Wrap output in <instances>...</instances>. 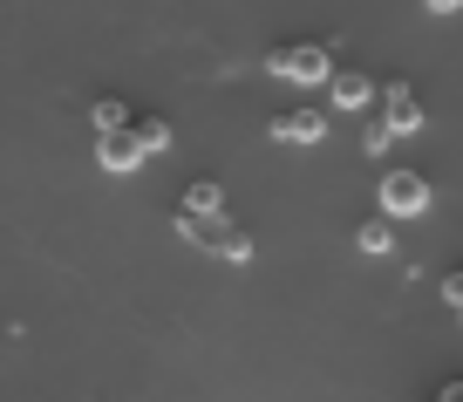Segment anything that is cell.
I'll return each mask as SVG.
<instances>
[{"label":"cell","mask_w":463,"mask_h":402,"mask_svg":"<svg viewBox=\"0 0 463 402\" xmlns=\"http://www.w3.org/2000/svg\"><path fill=\"white\" fill-rule=\"evenodd\" d=\"M375 205H382V218H422V212L436 205V191H430V177H422V171L395 164V171H382Z\"/></svg>","instance_id":"cell-1"},{"label":"cell","mask_w":463,"mask_h":402,"mask_svg":"<svg viewBox=\"0 0 463 402\" xmlns=\"http://www.w3.org/2000/svg\"><path fill=\"white\" fill-rule=\"evenodd\" d=\"M177 225H184L191 245H212L225 259H252V239L239 225H225V212H177Z\"/></svg>","instance_id":"cell-2"},{"label":"cell","mask_w":463,"mask_h":402,"mask_svg":"<svg viewBox=\"0 0 463 402\" xmlns=\"http://www.w3.org/2000/svg\"><path fill=\"white\" fill-rule=\"evenodd\" d=\"M273 75H287V82H334V55L320 42H293V48H279L273 55Z\"/></svg>","instance_id":"cell-3"},{"label":"cell","mask_w":463,"mask_h":402,"mask_svg":"<svg viewBox=\"0 0 463 402\" xmlns=\"http://www.w3.org/2000/svg\"><path fill=\"white\" fill-rule=\"evenodd\" d=\"M144 158H150V150H144V137H137V123L102 129V137H96V164H102V171H116V177H123V171H137Z\"/></svg>","instance_id":"cell-4"},{"label":"cell","mask_w":463,"mask_h":402,"mask_svg":"<svg viewBox=\"0 0 463 402\" xmlns=\"http://www.w3.org/2000/svg\"><path fill=\"white\" fill-rule=\"evenodd\" d=\"M382 123H389L395 137L422 129V102H416V89H409V82H389V89H382Z\"/></svg>","instance_id":"cell-5"},{"label":"cell","mask_w":463,"mask_h":402,"mask_svg":"<svg viewBox=\"0 0 463 402\" xmlns=\"http://www.w3.org/2000/svg\"><path fill=\"white\" fill-rule=\"evenodd\" d=\"M327 102H334V110H368V102H375V82H368L362 69H334Z\"/></svg>","instance_id":"cell-6"},{"label":"cell","mask_w":463,"mask_h":402,"mask_svg":"<svg viewBox=\"0 0 463 402\" xmlns=\"http://www.w3.org/2000/svg\"><path fill=\"white\" fill-rule=\"evenodd\" d=\"M273 137H287V144H320V137H327V116L320 110H287V116H273Z\"/></svg>","instance_id":"cell-7"},{"label":"cell","mask_w":463,"mask_h":402,"mask_svg":"<svg viewBox=\"0 0 463 402\" xmlns=\"http://www.w3.org/2000/svg\"><path fill=\"white\" fill-rule=\"evenodd\" d=\"M89 123H96V137H102V129H123V123H137V116H130V102H116V96H102L96 110H89Z\"/></svg>","instance_id":"cell-8"},{"label":"cell","mask_w":463,"mask_h":402,"mask_svg":"<svg viewBox=\"0 0 463 402\" xmlns=\"http://www.w3.org/2000/svg\"><path fill=\"white\" fill-rule=\"evenodd\" d=\"M184 212H225V191H218L212 177H198V185L184 191Z\"/></svg>","instance_id":"cell-9"},{"label":"cell","mask_w":463,"mask_h":402,"mask_svg":"<svg viewBox=\"0 0 463 402\" xmlns=\"http://www.w3.org/2000/svg\"><path fill=\"white\" fill-rule=\"evenodd\" d=\"M137 137H144V150H171V123L164 116H137Z\"/></svg>","instance_id":"cell-10"},{"label":"cell","mask_w":463,"mask_h":402,"mask_svg":"<svg viewBox=\"0 0 463 402\" xmlns=\"http://www.w3.org/2000/svg\"><path fill=\"white\" fill-rule=\"evenodd\" d=\"M389 144H395V129H389V123H382V116H375V123L362 129V150H368V158H382V150H389Z\"/></svg>","instance_id":"cell-11"},{"label":"cell","mask_w":463,"mask_h":402,"mask_svg":"<svg viewBox=\"0 0 463 402\" xmlns=\"http://www.w3.org/2000/svg\"><path fill=\"white\" fill-rule=\"evenodd\" d=\"M362 253H389V225H382V218H375V225H362Z\"/></svg>","instance_id":"cell-12"},{"label":"cell","mask_w":463,"mask_h":402,"mask_svg":"<svg viewBox=\"0 0 463 402\" xmlns=\"http://www.w3.org/2000/svg\"><path fill=\"white\" fill-rule=\"evenodd\" d=\"M443 301H449V307L463 314V273H449V280H443Z\"/></svg>","instance_id":"cell-13"},{"label":"cell","mask_w":463,"mask_h":402,"mask_svg":"<svg viewBox=\"0 0 463 402\" xmlns=\"http://www.w3.org/2000/svg\"><path fill=\"white\" fill-rule=\"evenodd\" d=\"M422 7H430V14H457L463 0H422Z\"/></svg>","instance_id":"cell-14"},{"label":"cell","mask_w":463,"mask_h":402,"mask_svg":"<svg viewBox=\"0 0 463 402\" xmlns=\"http://www.w3.org/2000/svg\"><path fill=\"white\" fill-rule=\"evenodd\" d=\"M443 402H463V382H449V388H443Z\"/></svg>","instance_id":"cell-15"}]
</instances>
